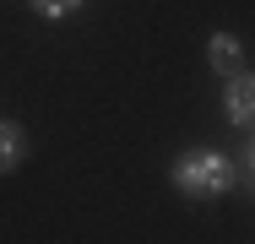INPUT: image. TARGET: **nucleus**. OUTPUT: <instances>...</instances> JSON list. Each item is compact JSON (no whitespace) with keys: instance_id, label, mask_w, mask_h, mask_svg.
<instances>
[{"instance_id":"obj_1","label":"nucleus","mask_w":255,"mask_h":244,"mask_svg":"<svg viewBox=\"0 0 255 244\" xmlns=\"http://www.w3.org/2000/svg\"><path fill=\"white\" fill-rule=\"evenodd\" d=\"M174 185L196 201H212V195H228L234 185V163L217 152V146H190L174 157Z\"/></svg>"},{"instance_id":"obj_2","label":"nucleus","mask_w":255,"mask_h":244,"mask_svg":"<svg viewBox=\"0 0 255 244\" xmlns=\"http://www.w3.org/2000/svg\"><path fill=\"white\" fill-rule=\"evenodd\" d=\"M228 120L239 130H255V76H234L228 82Z\"/></svg>"},{"instance_id":"obj_3","label":"nucleus","mask_w":255,"mask_h":244,"mask_svg":"<svg viewBox=\"0 0 255 244\" xmlns=\"http://www.w3.org/2000/svg\"><path fill=\"white\" fill-rule=\"evenodd\" d=\"M206 54H212V65H217L223 76H245V71H239V65H245V44H239L234 33H212Z\"/></svg>"},{"instance_id":"obj_4","label":"nucleus","mask_w":255,"mask_h":244,"mask_svg":"<svg viewBox=\"0 0 255 244\" xmlns=\"http://www.w3.org/2000/svg\"><path fill=\"white\" fill-rule=\"evenodd\" d=\"M22 152H27L22 125H16V120H0V174H11V168L22 163Z\"/></svg>"},{"instance_id":"obj_5","label":"nucleus","mask_w":255,"mask_h":244,"mask_svg":"<svg viewBox=\"0 0 255 244\" xmlns=\"http://www.w3.org/2000/svg\"><path fill=\"white\" fill-rule=\"evenodd\" d=\"M245 179H250V190H255V141H250V152H245Z\"/></svg>"}]
</instances>
